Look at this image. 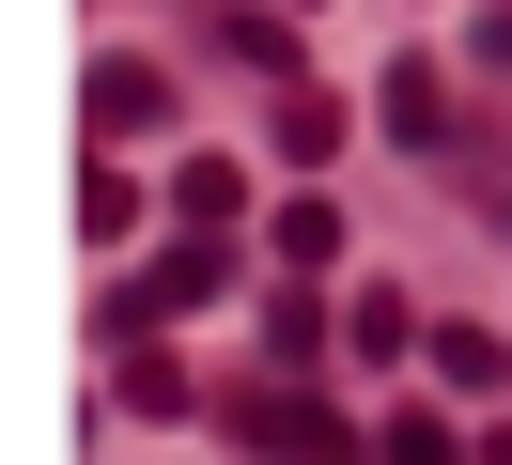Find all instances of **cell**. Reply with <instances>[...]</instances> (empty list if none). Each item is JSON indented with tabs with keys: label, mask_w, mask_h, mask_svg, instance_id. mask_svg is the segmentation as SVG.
<instances>
[{
	"label": "cell",
	"mask_w": 512,
	"mask_h": 465,
	"mask_svg": "<svg viewBox=\"0 0 512 465\" xmlns=\"http://www.w3.org/2000/svg\"><path fill=\"white\" fill-rule=\"evenodd\" d=\"M481 465H512V434H497V450H481Z\"/></svg>",
	"instance_id": "30bf717a"
},
{
	"label": "cell",
	"mask_w": 512,
	"mask_h": 465,
	"mask_svg": "<svg viewBox=\"0 0 512 465\" xmlns=\"http://www.w3.org/2000/svg\"><path fill=\"white\" fill-rule=\"evenodd\" d=\"M140 124H171V93H156V62L109 47V62H94V140H140Z\"/></svg>",
	"instance_id": "7a4b0ae2"
},
{
	"label": "cell",
	"mask_w": 512,
	"mask_h": 465,
	"mask_svg": "<svg viewBox=\"0 0 512 465\" xmlns=\"http://www.w3.org/2000/svg\"><path fill=\"white\" fill-rule=\"evenodd\" d=\"M388 140H404V155H435V140H450V93H435V62H388Z\"/></svg>",
	"instance_id": "3957f363"
},
{
	"label": "cell",
	"mask_w": 512,
	"mask_h": 465,
	"mask_svg": "<svg viewBox=\"0 0 512 465\" xmlns=\"http://www.w3.org/2000/svg\"><path fill=\"white\" fill-rule=\"evenodd\" d=\"M264 357L311 372V357H326V310H311V295H264Z\"/></svg>",
	"instance_id": "8992f818"
},
{
	"label": "cell",
	"mask_w": 512,
	"mask_h": 465,
	"mask_svg": "<svg viewBox=\"0 0 512 465\" xmlns=\"http://www.w3.org/2000/svg\"><path fill=\"white\" fill-rule=\"evenodd\" d=\"M78 233H94V248H109V233H140V186H125V155H94V186H78Z\"/></svg>",
	"instance_id": "5b68a950"
},
{
	"label": "cell",
	"mask_w": 512,
	"mask_h": 465,
	"mask_svg": "<svg viewBox=\"0 0 512 465\" xmlns=\"http://www.w3.org/2000/svg\"><path fill=\"white\" fill-rule=\"evenodd\" d=\"M404 341H435V326H404V279H373L357 295V357H404Z\"/></svg>",
	"instance_id": "52a82bcc"
},
{
	"label": "cell",
	"mask_w": 512,
	"mask_h": 465,
	"mask_svg": "<svg viewBox=\"0 0 512 465\" xmlns=\"http://www.w3.org/2000/svg\"><path fill=\"white\" fill-rule=\"evenodd\" d=\"M202 295H218V248H171L156 279H125V295H109V341H140L156 310H202Z\"/></svg>",
	"instance_id": "6da1fadb"
},
{
	"label": "cell",
	"mask_w": 512,
	"mask_h": 465,
	"mask_svg": "<svg viewBox=\"0 0 512 465\" xmlns=\"http://www.w3.org/2000/svg\"><path fill=\"white\" fill-rule=\"evenodd\" d=\"M435 372H450V388H497V372H512V341H481V326H435Z\"/></svg>",
	"instance_id": "ba28073f"
},
{
	"label": "cell",
	"mask_w": 512,
	"mask_h": 465,
	"mask_svg": "<svg viewBox=\"0 0 512 465\" xmlns=\"http://www.w3.org/2000/svg\"><path fill=\"white\" fill-rule=\"evenodd\" d=\"M373 465H466V450H450L435 403H388V419H373Z\"/></svg>",
	"instance_id": "277c9868"
},
{
	"label": "cell",
	"mask_w": 512,
	"mask_h": 465,
	"mask_svg": "<svg viewBox=\"0 0 512 465\" xmlns=\"http://www.w3.org/2000/svg\"><path fill=\"white\" fill-rule=\"evenodd\" d=\"M218 47H233V62H264V78H295V31H280V16H218Z\"/></svg>",
	"instance_id": "9c48e42d"
}]
</instances>
